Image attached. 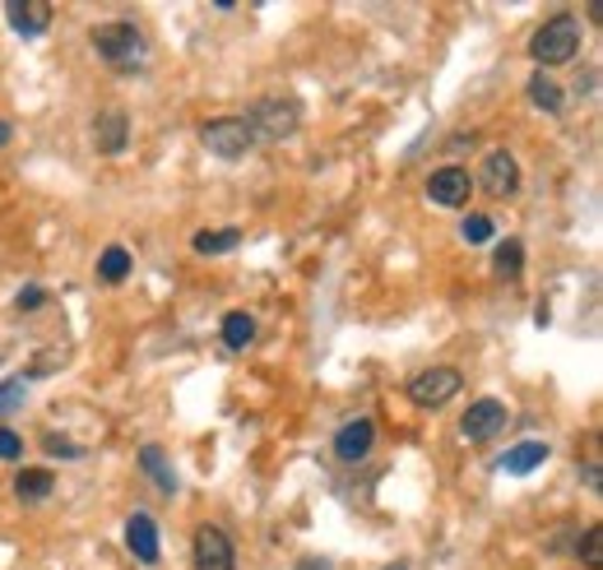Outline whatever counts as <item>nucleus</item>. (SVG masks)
Segmentation results:
<instances>
[{
    "label": "nucleus",
    "mask_w": 603,
    "mask_h": 570,
    "mask_svg": "<svg viewBox=\"0 0 603 570\" xmlns=\"http://www.w3.org/2000/svg\"><path fill=\"white\" fill-rule=\"evenodd\" d=\"M543 460H548V445H543V441H524V445H515L511 455L501 460V474H530V468H538Z\"/></svg>",
    "instance_id": "14"
},
{
    "label": "nucleus",
    "mask_w": 603,
    "mask_h": 570,
    "mask_svg": "<svg viewBox=\"0 0 603 570\" xmlns=\"http://www.w3.org/2000/svg\"><path fill=\"white\" fill-rule=\"evenodd\" d=\"M140 464L149 468L153 482H159L163 491H177V474H172V464L163 460V450H159V445H144V450H140Z\"/></svg>",
    "instance_id": "20"
},
{
    "label": "nucleus",
    "mask_w": 603,
    "mask_h": 570,
    "mask_svg": "<svg viewBox=\"0 0 603 570\" xmlns=\"http://www.w3.org/2000/svg\"><path fill=\"white\" fill-rule=\"evenodd\" d=\"M130 274V251L126 246H107L103 255H98V279L103 283H121Z\"/></svg>",
    "instance_id": "18"
},
{
    "label": "nucleus",
    "mask_w": 603,
    "mask_h": 570,
    "mask_svg": "<svg viewBox=\"0 0 603 570\" xmlns=\"http://www.w3.org/2000/svg\"><path fill=\"white\" fill-rule=\"evenodd\" d=\"M93 51H98L112 70H140L144 33L135 24H98V28H93Z\"/></svg>",
    "instance_id": "1"
},
{
    "label": "nucleus",
    "mask_w": 603,
    "mask_h": 570,
    "mask_svg": "<svg viewBox=\"0 0 603 570\" xmlns=\"http://www.w3.org/2000/svg\"><path fill=\"white\" fill-rule=\"evenodd\" d=\"M298 570H329V561H321V557H306V561H298Z\"/></svg>",
    "instance_id": "29"
},
{
    "label": "nucleus",
    "mask_w": 603,
    "mask_h": 570,
    "mask_svg": "<svg viewBox=\"0 0 603 570\" xmlns=\"http://www.w3.org/2000/svg\"><path fill=\"white\" fill-rule=\"evenodd\" d=\"M24 376H19V381H5V385H0V418H5V412H14L19 404H24Z\"/></svg>",
    "instance_id": "23"
},
{
    "label": "nucleus",
    "mask_w": 603,
    "mask_h": 570,
    "mask_svg": "<svg viewBox=\"0 0 603 570\" xmlns=\"http://www.w3.org/2000/svg\"><path fill=\"white\" fill-rule=\"evenodd\" d=\"M43 445H47V455H66V460L80 455V445H70V441H61V437H47Z\"/></svg>",
    "instance_id": "26"
},
{
    "label": "nucleus",
    "mask_w": 603,
    "mask_h": 570,
    "mask_svg": "<svg viewBox=\"0 0 603 570\" xmlns=\"http://www.w3.org/2000/svg\"><path fill=\"white\" fill-rule=\"evenodd\" d=\"M576 51H580V24L571 14L548 19V24L530 37V56L538 66H567Z\"/></svg>",
    "instance_id": "2"
},
{
    "label": "nucleus",
    "mask_w": 603,
    "mask_h": 570,
    "mask_svg": "<svg viewBox=\"0 0 603 570\" xmlns=\"http://www.w3.org/2000/svg\"><path fill=\"white\" fill-rule=\"evenodd\" d=\"M43 371H56V352H43V358H37V367H33V376H43Z\"/></svg>",
    "instance_id": "28"
},
{
    "label": "nucleus",
    "mask_w": 603,
    "mask_h": 570,
    "mask_svg": "<svg viewBox=\"0 0 603 570\" xmlns=\"http://www.w3.org/2000/svg\"><path fill=\"white\" fill-rule=\"evenodd\" d=\"M460 431H464L469 441H478V445L492 441V437H501V431H506V404H501V399H478V404H469Z\"/></svg>",
    "instance_id": "7"
},
{
    "label": "nucleus",
    "mask_w": 603,
    "mask_h": 570,
    "mask_svg": "<svg viewBox=\"0 0 603 570\" xmlns=\"http://www.w3.org/2000/svg\"><path fill=\"white\" fill-rule=\"evenodd\" d=\"M580 561H585L590 570H603V528H599V524L585 534V547H580Z\"/></svg>",
    "instance_id": "21"
},
{
    "label": "nucleus",
    "mask_w": 603,
    "mask_h": 570,
    "mask_svg": "<svg viewBox=\"0 0 603 570\" xmlns=\"http://www.w3.org/2000/svg\"><path fill=\"white\" fill-rule=\"evenodd\" d=\"M460 371L455 367H427L418 371L414 381H408V399H414L418 408H445L455 395H460Z\"/></svg>",
    "instance_id": "5"
},
{
    "label": "nucleus",
    "mask_w": 603,
    "mask_h": 570,
    "mask_svg": "<svg viewBox=\"0 0 603 570\" xmlns=\"http://www.w3.org/2000/svg\"><path fill=\"white\" fill-rule=\"evenodd\" d=\"M14 306H19V311L43 306V288H24V292H19V298H14Z\"/></svg>",
    "instance_id": "27"
},
{
    "label": "nucleus",
    "mask_w": 603,
    "mask_h": 570,
    "mask_svg": "<svg viewBox=\"0 0 603 570\" xmlns=\"http://www.w3.org/2000/svg\"><path fill=\"white\" fill-rule=\"evenodd\" d=\"M196 570H237V552H232V538L219 524H200L196 528Z\"/></svg>",
    "instance_id": "6"
},
{
    "label": "nucleus",
    "mask_w": 603,
    "mask_h": 570,
    "mask_svg": "<svg viewBox=\"0 0 603 570\" xmlns=\"http://www.w3.org/2000/svg\"><path fill=\"white\" fill-rule=\"evenodd\" d=\"M130 140V121L121 112H103L98 121H93V149L98 153H121Z\"/></svg>",
    "instance_id": "12"
},
{
    "label": "nucleus",
    "mask_w": 603,
    "mask_h": 570,
    "mask_svg": "<svg viewBox=\"0 0 603 570\" xmlns=\"http://www.w3.org/2000/svg\"><path fill=\"white\" fill-rule=\"evenodd\" d=\"M51 474L47 468H24V474L14 478V491H19V501H43V497H51Z\"/></svg>",
    "instance_id": "17"
},
{
    "label": "nucleus",
    "mask_w": 603,
    "mask_h": 570,
    "mask_svg": "<svg viewBox=\"0 0 603 570\" xmlns=\"http://www.w3.org/2000/svg\"><path fill=\"white\" fill-rule=\"evenodd\" d=\"M520 265H524V246L520 242H501L497 246V269L501 274H520Z\"/></svg>",
    "instance_id": "22"
},
{
    "label": "nucleus",
    "mask_w": 603,
    "mask_h": 570,
    "mask_svg": "<svg viewBox=\"0 0 603 570\" xmlns=\"http://www.w3.org/2000/svg\"><path fill=\"white\" fill-rule=\"evenodd\" d=\"M5 140H10V121H0V149H5Z\"/></svg>",
    "instance_id": "30"
},
{
    "label": "nucleus",
    "mask_w": 603,
    "mask_h": 570,
    "mask_svg": "<svg viewBox=\"0 0 603 570\" xmlns=\"http://www.w3.org/2000/svg\"><path fill=\"white\" fill-rule=\"evenodd\" d=\"M5 19H10V28L19 37H43L51 28V5L47 0H10Z\"/></svg>",
    "instance_id": "11"
},
{
    "label": "nucleus",
    "mask_w": 603,
    "mask_h": 570,
    "mask_svg": "<svg viewBox=\"0 0 603 570\" xmlns=\"http://www.w3.org/2000/svg\"><path fill=\"white\" fill-rule=\"evenodd\" d=\"M19 450H24V441L10 427H0V460H19Z\"/></svg>",
    "instance_id": "25"
},
{
    "label": "nucleus",
    "mask_w": 603,
    "mask_h": 570,
    "mask_svg": "<svg viewBox=\"0 0 603 570\" xmlns=\"http://www.w3.org/2000/svg\"><path fill=\"white\" fill-rule=\"evenodd\" d=\"M372 445H376V422H372V418H353V422L339 427L335 455H339L344 464H358V460L372 455Z\"/></svg>",
    "instance_id": "9"
},
{
    "label": "nucleus",
    "mask_w": 603,
    "mask_h": 570,
    "mask_svg": "<svg viewBox=\"0 0 603 570\" xmlns=\"http://www.w3.org/2000/svg\"><path fill=\"white\" fill-rule=\"evenodd\" d=\"M464 237H469V242H492V223L483 219V213H469V219H464Z\"/></svg>",
    "instance_id": "24"
},
{
    "label": "nucleus",
    "mask_w": 603,
    "mask_h": 570,
    "mask_svg": "<svg viewBox=\"0 0 603 570\" xmlns=\"http://www.w3.org/2000/svg\"><path fill=\"white\" fill-rule=\"evenodd\" d=\"M126 543H130V552L140 557L144 566L159 561V528H153L149 515H130V524H126Z\"/></svg>",
    "instance_id": "13"
},
{
    "label": "nucleus",
    "mask_w": 603,
    "mask_h": 570,
    "mask_svg": "<svg viewBox=\"0 0 603 570\" xmlns=\"http://www.w3.org/2000/svg\"><path fill=\"white\" fill-rule=\"evenodd\" d=\"M469 190H474V176L464 167H437L432 176H427V195H432L437 205H445V209L469 205Z\"/></svg>",
    "instance_id": "8"
},
{
    "label": "nucleus",
    "mask_w": 603,
    "mask_h": 570,
    "mask_svg": "<svg viewBox=\"0 0 603 570\" xmlns=\"http://www.w3.org/2000/svg\"><path fill=\"white\" fill-rule=\"evenodd\" d=\"M251 339H256V316H251V311H232V316L223 321V344L232 352H242Z\"/></svg>",
    "instance_id": "15"
},
{
    "label": "nucleus",
    "mask_w": 603,
    "mask_h": 570,
    "mask_svg": "<svg viewBox=\"0 0 603 570\" xmlns=\"http://www.w3.org/2000/svg\"><path fill=\"white\" fill-rule=\"evenodd\" d=\"M237 246H242V232H237V228L196 232V251H200V255H223V251H237Z\"/></svg>",
    "instance_id": "19"
},
{
    "label": "nucleus",
    "mask_w": 603,
    "mask_h": 570,
    "mask_svg": "<svg viewBox=\"0 0 603 570\" xmlns=\"http://www.w3.org/2000/svg\"><path fill=\"white\" fill-rule=\"evenodd\" d=\"M483 190L492 195V200H506V195H515L520 190V167H515V159L506 149H497V153H488V163H483Z\"/></svg>",
    "instance_id": "10"
},
{
    "label": "nucleus",
    "mask_w": 603,
    "mask_h": 570,
    "mask_svg": "<svg viewBox=\"0 0 603 570\" xmlns=\"http://www.w3.org/2000/svg\"><path fill=\"white\" fill-rule=\"evenodd\" d=\"M530 97H534V107H543V112H561L567 103H561V89H557V80L553 74H543V70H534L530 74Z\"/></svg>",
    "instance_id": "16"
},
{
    "label": "nucleus",
    "mask_w": 603,
    "mask_h": 570,
    "mask_svg": "<svg viewBox=\"0 0 603 570\" xmlns=\"http://www.w3.org/2000/svg\"><path fill=\"white\" fill-rule=\"evenodd\" d=\"M298 121H302V112L293 97H265V103H256V112L246 116L251 140H269V144L288 140V135L298 130Z\"/></svg>",
    "instance_id": "3"
},
{
    "label": "nucleus",
    "mask_w": 603,
    "mask_h": 570,
    "mask_svg": "<svg viewBox=\"0 0 603 570\" xmlns=\"http://www.w3.org/2000/svg\"><path fill=\"white\" fill-rule=\"evenodd\" d=\"M200 144L213 153V159H246V149L256 144L251 140V126L242 121V116H219V121H209L200 130Z\"/></svg>",
    "instance_id": "4"
}]
</instances>
